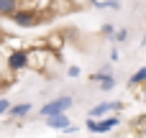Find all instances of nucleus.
<instances>
[{
    "instance_id": "a211bd4d",
    "label": "nucleus",
    "mask_w": 146,
    "mask_h": 138,
    "mask_svg": "<svg viewBox=\"0 0 146 138\" xmlns=\"http://www.w3.org/2000/svg\"><path fill=\"white\" fill-rule=\"evenodd\" d=\"M144 102H146V82H144Z\"/></svg>"
},
{
    "instance_id": "423d86ee",
    "label": "nucleus",
    "mask_w": 146,
    "mask_h": 138,
    "mask_svg": "<svg viewBox=\"0 0 146 138\" xmlns=\"http://www.w3.org/2000/svg\"><path fill=\"white\" fill-rule=\"evenodd\" d=\"M77 5L72 3V0H49V18L51 15H64V13H69V10H74Z\"/></svg>"
},
{
    "instance_id": "f257e3e1",
    "label": "nucleus",
    "mask_w": 146,
    "mask_h": 138,
    "mask_svg": "<svg viewBox=\"0 0 146 138\" xmlns=\"http://www.w3.org/2000/svg\"><path fill=\"white\" fill-rule=\"evenodd\" d=\"M8 18H10L18 28H33V26L41 23V15H38L36 8H15Z\"/></svg>"
},
{
    "instance_id": "2eb2a0df",
    "label": "nucleus",
    "mask_w": 146,
    "mask_h": 138,
    "mask_svg": "<svg viewBox=\"0 0 146 138\" xmlns=\"http://www.w3.org/2000/svg\"><path fill=\"white\" fill-rule=\"evenodd\" d=\"M113 31H115V28H113V26H110V23H105V26H103V33H105V36H108V38H110V36H113Z\"/></svg>"
},
{
    "instance_id": "20e7f679",
    "label": "nucleus",
    "mask_w": 146,
    "mask_h": 138,
    "mask_svg": "<svg viewBox=\"0 0 146 138\" xmlns=\"http://www.w3.org/2000/svg\"><path fill=\"white\" fill-rule=\"evenodd\" d=\"M5 67L10 72H21L28 67V56H26V49H10L5 54Z\"/></svg>"
},
{
    "instance_id": "f3484780",
    "label": "nucleus",
    "mask_w": 146,
    "mask_h": 138,
    "mask_svg": "<svg viewBox=\"0 0 146 138\" xmlns=\"http://www.w3.org/2000/svg\"><path fill=\"white\" fill-rule=\"evenodd\" d=\"M141 46H146V33H144V38H141Z\"/></svg>"
},
{
    "instance_id": "f03ea898",
    "label": "nucleus",
    "mask_w": 146,
    "mask_h": 138,
    "mask_svg": "<svg viewBox=\"0 0 146 138\" xmlns=\"http://www.w3.org/2000/svg\"><path fill=\"white\" fill-rule=\"evenodd\" d=\"M74 105V100L69 97V95H59V97H54V100H49L46 105H41V118H46V115H56V113H67L69 108Z\"/></svg>"
},
{
    "instance_id": "6e6552de",
    "label": "nucleus",
    "mask_w": 146,
    "mask_h": 138,
    "mask_svg": "<svg viewBox=\"0 0 146 138\" xmlns=\"http://www.w3.org/2000/svg\"><path fill=\"white\" fill-rule=\"evenodd\" d=\"M28 113H31V102H21V105H10V108H8V115L15 118V120H18V118H26Z\"/></svg>"
},
{
    "instance_id": "f8f14e48",
    "label": "nucleus",
    "mask_w": 146,
    "mask_h": 138,
    "mask_svg": "<svg viewBox=\"0 0 146 138\" xmlns=\"http://www.w3.org/2000/svg\"><path fill=\"white\" fill-rule=\"evenodd\" d=\"M98 8H110V10H118L121 8V0H95Z\"/></svg>"
},
{
    "instance_id": "1a4fd4ad",
    "label": "nucleus",
    "mask_w": 146,
    "mask_h": 138,
    "mask_svg": "<svg viewBox=\"0 0 146 138\" xmlns=\"http://www.w3.org/2000/svg\"><path fill=\"white\" fill-rule=\"evenodd\" d=\"M46 49H51V51H59L62 46H64V36L62 33H51V36H46V41H41Z\"/></svg>"
},
{
    "instance_id": "4468645a",
    "label": "nucleus",
    "mask_w": 146,
    "mask_h": 138,
    "mask_svg": "<svg viewBox=\"0 0 146 138\" xmlns=\"http://www.w3.org/2000/svg\"><path fill=\"white\" fill-rule=\"evenodd\" d=\"M8 108H10V100H8V97H0V115H5Z\"/></svg>"
},
{
    "instance_id": "0eeeda50",
    "label": "nucleus",
    "mask_w": 146,
    "mask_h": 138,
    "mask_svg": "<svg viewBox=\"0 0 146 138\" xmlns=\"http://www.w3.org/2000/svg\"><path fill=\"white\" fill-rule=\"evenodd\" d=\"M46 125H49V128H54V131H64V128L69 125V118H67V113L46 115Z\"/></svg>"
},
{
    "instance_id": "aec40b11",
    "label": "nucleus",
    "mask_w": 146,
    "mask_h": 138,
    "mask_svg": "<svg viewBox=\"0 0 146 138\" xmlns=\"http://www.w3.org/2000/svg\"><path fill=\"white\" fill-rule=\"evenodd\" d=\"M144 136H146V128H144Z\"/></svg>"
},
{
    "instance_id": "6ab92c4d",
    "label": "nucleus",
    "mask_w": 146,
    "mask_h": 138,
    "mask_svg": "<svg viewBox=\"0 0 146 138\" xmlns=\"http://www.w3.org/2000/svg\"><path fill=\"white\" fill-rule=\"evenodd\" d=\"M87 3H92V5H95V0H87Z\"/></svg>"
},
{
    "instance_id": "7ed1b4c3",
    "label": "nucleus",
    "mask_w": 146,
    "mask_h": 138,
    "mask_svg": "<svg viewBox=\"0 0 146 138\" xmlns=\"http://www.w3.org/2000/svg\"><path fill=\"white\" fill-rule=\"evenodd\" d=\"M87 131L90 133H110L113 128H118L121 125V118L115 115V113H110V118H103V120H95V118H87Z\"/></svg>"
},
{
    "instance_id": "ddd939ff",
    "label": "nucleus",
    "mask_w": 146,
    "mask_h": 138,
    "mask_svg": "<svg viewBox=\"0 0 146 138\" xmlns=\"http://www.w3.org/2000/svg\"><path fill=\"white\" fill-rule=\"evenodd\" d=\"M113 41H118V44H123V41H128V31L126 28H118V31H113V36H110Z\"/></svg>"
},
{
    "instance_id": "9b49d317",
    "label": "nucleus",
    "mask_w": 146,
    "mask_h": 138,
    "mask_svg": "<svg viewBox=\"0 0 146 138\" xmlns=\"http://www.w3.org/2000/svg\"><path fill=\"white\" fill-rule=\"evenodd\" d=\"M144 82H146V67H141V69L128 79V85H131V87H136V85H144Z\"/></svg>"
},
{
    "instance_id": "39448f33",
    "label": "nucleus",
    "mask_w": 146,
    "mask_h": 138,
    "mask_svg": "<svg viewBox=\"0 0 146 138\" xmlns=\"http://www.w3.org/2000/svg\"><path fill=\"white\" fill-rule=\"evenodd\" d=\"M123 105L121 102H100V105H95L92 110H90V115L87 118H103V115H110V113H118Z\"/></svg>"
},
{
    "instance_id": "9d476101",
    "label": "nucleus",
    "mask_w": 146,
    "mask_h": 138,
    "mask_svg": "<svg viewBox=\"0 0 146 138\" xmlns=\"http://www.w3.org/2000/svg\"><path fill=\"white\" fill-rule=\"evenodd\" d=\"M15 8H18V0H0V15H5V18H8Z\"/></svg>"
},
{
    "instance_id": "dca6fc26",
    "label": "nucleus",
    "mask_w": 146,
    "mask_h": 138,
    "mask_svg": "<svg viewBox=\"0 0 146 138\" xmlns=\"http://www.w3.org/2000/svg\"><path fill=\"white\" fill-rule=\"evenodd\" d=\"M67 74H69V77H80V67H69Z\"/></svg>"
}]
</instances>
